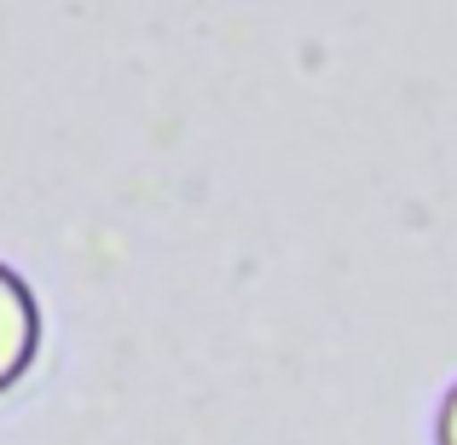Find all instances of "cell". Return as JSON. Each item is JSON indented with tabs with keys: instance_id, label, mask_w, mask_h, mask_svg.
<instances>
[{
	"instance_id": "cell-1",
	"label": "cell",
	"mask_w": 457,
	"mask_h": 445,
	"mask_svg": "<svg viewBox=\"0 0 457 445\" xmlns=\"http://www.w3.org/2000/svg\"><path fill=\"white\" fill-rule=\"evenodd\" d=\"M35 353H41V301L23 284V272L0 260V393L35 365Z\"/></svg>"
},
{
	"instance_id": "cell-2",
	"label": "cell",
	"mask_w": 457,
	"mask_h": 445,
	"mask_svg": "<svg viewBox=\"0 0 457 445\" xmlns=\"http://www.w3.org/2000/svg\"><path fill=\"white\" fill-rule=\"evenodd\" d=\"M435 445H457V382L452 393L440 400V416H435Z\"/></svg>"
}]
</instances>
